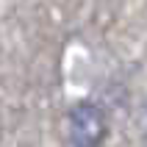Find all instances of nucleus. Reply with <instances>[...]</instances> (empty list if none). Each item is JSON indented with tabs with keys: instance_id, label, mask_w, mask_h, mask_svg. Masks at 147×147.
<instances>
[{
	"instance_id": "nucleus-1",
	"label": "nucleus",
	"mask_w": 147,
	"mask_h": 147,
	"mask_svg": "<svg viewBox=\"0 0 147 147\" xmlns=\"http://www.w3.org/2000/svg\"><path fill=\"white\" fill-rule=\"evenodd\" d=\"M106 136V114L94 103H78L69 111V142L72 147H97Z\"/></svg>"
}]
</instances>
